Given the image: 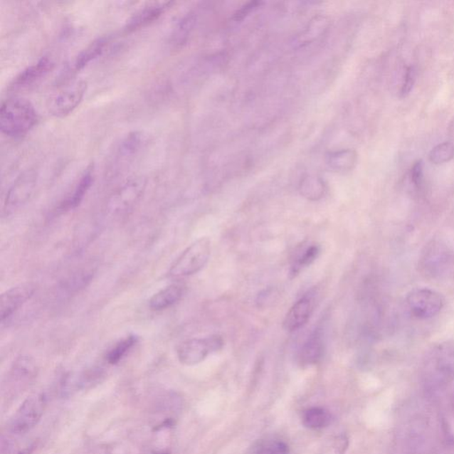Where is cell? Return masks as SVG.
Listing matches in <instances>:
<instances>
[{
    "label": "cell",
    "mask_w": 454,
    "mask_h": 454,
    "mask_svg": "<svg viewBox=\"0 0 454 454\" xmlns=\"http://www.w3.org/2000/svg\"><path fill=\"white\" fill-rule=\"evenodd\" d=\"M425 390L431 394L445 390L454 381V345L435 344L426 353L421 366Z\"/></svg>",
    "instance_id": "obj_1"
},
{
    "label": "cell",
    "mask_w": 454,
    "mask_h": 454,
    "mask_svg": "<svg viewBox=\"0 0 454 454\" xmlns=\"http://www.w3.org/2000/svg\"><path fill=\"white\" fill-rule=\"evenodd\" d=\"M412 179L416 186H420L423 180V162L418 161L413 164L412 168Z\"/></svg>",
    "instance_id": "obj_31"
},
{
    "label": "cell",
    "mask_w": 454,
    "mask_h": 454,
    "mask_svg": "<svg viewBox=\"0 0 454 454\" xmlns=\"http://www.w3.org/2000/svg\"><path fill=\"white\" fill-rule=\"evenodd\" d=\"M38 122L35 107L26 99L10 98L2 103L0 110L1 132L12 138L27 134Z\"/></svg>",
    "instance_id": "obj_2"
},
{
    "label": "cell",
    "mask_w": 454,
    "mask_h": 454,
    "mask_svg": "<svg viewBox=\"0 0 454 454\" xmlns=\"http://www.w3.org/2000/svg\"><path fill=\"white\" fill-rule=\"evenodd\" d=\"M38 175L34 170H28L18 176L6 194L4 211L6 214L19 210L31 199L37 186Z\"/></svg>",
    "instance_id": "obj_10"
},
{
    "label": "cell",
    "mask_w": 454,
    "mask_h": 454,
    "mask_svg": "<svg viewBox=\"0 0 454 454\" xmlns=\"http://www.w3.org/2000/svg\"><path fill=\"white\" fill-rule=\"evenodd\" d=\"M110 37H100L93 41L91 44L82 50L77 56L75 57L72 63L71 70L78 71L88 66L90 63L97 59L105 51L107 45L110 44Z\"/></svg>",
    "instance_id": "obj_19"
},
{
    "label": "cell",
    "mask_w": 454,
    "mask_h": 454,
    "mask_svg": "<svg viewBox=\"0 0 454 454\" xmlns=\"http://www.w3.org/2000/svg\"><path fill=\"white\" fill-rule=\"evenodd\" d=\"M183 294L184 287L182 285H171V286L157 292L150 298L149 307L154 311H162V310L171 307L181 299Z\"/></svg>",
    "instance_id": "obj_20"
},
{
    "label": "cell",
    "mask_w": 454,
    "mask_h": 454,
    "mask_svg": "<svg viewBox=\"0 0 454 454\" xmlns=\"http://www.w3.org/2000/svg\"><path fill=\"white\" fill-rule=\"evenodd\" d=\"M406 305L414 318H433L444 307V298L438 292L427 287H416L406 295Z\"/></svg>",
    "instance_id": "obj_5"
},
{
    "label": "cell",
    "mask_w": 454,
    "mask_h": 454,
    "mask_svg": "<svg viewBox=\"0 0 454 454\" xmlns=\"http://www.w3.org/2000/svg\"><path fill=\"white\" fill-rule=\"evenodd\" d=\"M86 89L88 83L82 79L68 83L50 97V113L56 117H64L73 112L84 99Z\"/></svg>",
    "instance_id": "obj_6"
},
{
    "label": "cell",
    "mask_w": 454,
    "mask_h": 454,
    "mask_svg": "<svg viewBox=\"0 0 454 454\" xmlns=\"http://www.w3.org/2000/svg\"><path fill=\"white\" fill-rule=\"evenodd\" d=\"M357 163L358 154L351 149L331 151L326 154V164L334 172H349L356 167Z\"/></svg>",
    "instance_id": "obj_18"
},
{
    "label": "cell",
    "mask_w": 454,
    "mask_h": 454,
    "mask_svg": "<svg viewBox=\"0 0 454 454\" xmlns=\"http://www.w3.org/2000/svg\"><path fill=\"white\" fill-rule=\"evenodd\" d=\"M290 450L286 443L279 439L259 440L251 446L248 454H288Z\"/></svg>",
    "instance_id": "obj_26"
},
{
    "label": "cell",
    "mask_w": 454,
    "mask_h": 454,
    "mask_svg": "<svg viewBox=\"0 0 454 454\" xmlns=\"http://www.w3.org/2000/svg\"><path fill=\"white\" fill-rule=\"evenodd\" d=\"M313 310H315V299L311 295H305L299 299L285 316L284 329L287 332H294L300 329L311 318Z\"/></svg>",
    "instance_id": "obj_14"
},
{
    "label": "cell",
    "mask_w": 454,
    "mask_h": 454,
    "mask_svg": "<svg viewBox=\"0 0 454 454\" xmlns=\"http://www.w3.org/2000/svg\"><path fill=\"white\" fill-rule=\"evenodd\" d=\"M37 286L31 283H23L10 288L1 295L0 305V316L1 322L9 320L14 312L33 297Z\"/></svg>",
    "instance_id": "obj_11"
},
{
    "label": "cell",
    "mask_w": 454,
    "mask_h": 454,
    "mask_svg": "<svg viewBox=\"0 0 454 454\" xmlns=\"http://www.w3.org/2000/svg\"><path fill=\"white\" fill-rule=\"evenodd\" d=\"M139 338L134 334L125 337V339L118 342L106 355V360L110 365H115L121 361L122 358L131 351L133 346L138 342Z\"/></svg>",
    "instance_id": "obj_27"
},
{
    "label": "cell",
    "mask_w": 454,
    "mask_h": 454,
    "mask_svg": "<svg viewBox=\"0 0 454 454\" xmlns=\"http://www.w3.org/2000/svg\"><path fill=\"white\" fill-rule=\"evenodd\" d=\"M327 184L324 179L316 175H306L299 183V192L309 201L322 199L327 193Z\"/></svg>",
    "instance_id": "obj_22"
},
{
    "label": "cell",
    "mask_w": 454,
    "mask_h": 454,
    "mask_svg": "<svg viewBox=\"0 0 454 454\" xmlns=\"http://www.w3.org/2000/svg\"><path fill=\"white\" fill-rule=\"evenodd\" d=\"M197 23V14L194 11L184 16L176 24L172 32L171 44L175 48H180L186 44L192 35Z\"/></svg>",
    "instance_id": "obj_23"
},
{
    "label": "cell",
    "mask_w": 454,
    "mask_h": 454,
    "mask_svg": "<svg viewBox=\"0 0 454 454\" xmlns=\"http://www.w3.org/2000/svg\"><path fill=\"white\" fill-rule=\"evenodd\" d=\"M53 66H55V63H53L52 58L48 56L41 58L35 63L24 68L17 75L11 83L10 88L21 90L31 88L46 78L49 72L52 71Z\"/></svg>",
    "instance_id": "obj_12"
},
{
    "label": "cell",
    "mask_w": 454,
    "mask_h": 454,
    "mask_svg": "<svg viewBox=\"0 0 454 454\" xmlns=\"http://www.w3.org/2000/svg\"><path fill=\"white\" fill-rule=\"evenodd\" d=\"M211 253V240L207 237L200 238L179 255L171 265L169 275L173 278L196 275L207 265Z\"/></svg>",
    "instance_id": "obj_3"
},
{
    "label": "cell",
    "mask_w": 454,
    "mask_h": 454,
    "mask_svg": "<svg viewBox=\"0 0 454 454\" xmlns=\"http://www.w3.org/2000/svg\"><path fill=\"white\" fill-rule=\"evenodd\" d=\"M453 253L451 248L441 240H432L424 248L420 258V268L425 276L431 278L444 275L451 266Z\"/></svg>",
    "instance_id": "obj_4"
},
{
    "label": "cell",
    "mask_w": 454,
    "mask_h": 454,
    "mask_svg": "<svg viewBox=\"0 0 454 454\" xmlns=\"http://www.w3.org/2000/svg\"><path fill=\"white\" fill-rule=\"evenodd\" d=\"M224 346L221 336L214 334L204 338H194L180 344L178 347V358L183 365L194 366L203 362L211 353L217 352Z\"/></svg>",
    "instance_id": "obj_8"
},
{
    "label": "cell",
    "mask_w": 454,
    "mask_h": 454,
    "mask_svg": "<svg viewBox=\"0 0 454 454\" xmlns=\"http://www.w3.org/2000/svg\"><path fill=\"white\" fill-rule=\"evenodd\" d=\"M320 253V248L316 244H312L311 246L304 248L292 263L290 268L292 278L299 275L305 268L311 265L319 257Z\"/></svg>",
    "instance_id": "obj_25"
},
{
    "label": "cell",
    "mask_w": 454,
    "mask_h": 454,
    "mask_svg": "<svg viewBox=\"0 0 454 454\" xmlns=\"http://www.w3.org/2000/svg\"><path fill=\"white\" fill-rule=\"evenodd\" d=\"M146 186V179L142 176L127 180L111 196L107 208L115 215L127 213L142 199Z\"/></svg>",
    "instance_id": "obj_9"
},
{
    "label": "cell",
    "mask_w": 454,
    "mask_h": 454,
    "mask_svg": "<svg viewBox=\"0 0 454 454\" xmlns=\"http://www.w3.org/2000/svg\"><path fill=\"white\" fill-rule=\"evenodd\" d=\"M36 376V365L28 357H21L14 362L13 369L11 370V384H14V387L21 388L23 385L30 383Z\"/></svg>",
    "instance_id": "obj_21"
},
{
    "label": "cell",
    "mask_w": 454,
    "mask_h": 454,
    "mask_svg": "<svg viewBox=\"0 0 454 454\" xmlns=\"http://www.w3.org/2000/svg\"><path fill=\"white\" fill-rule=\"evenodd\" d=\"M454 158V145L451 142H444L435 147L430 153V160L435 164L448 163Z\"/></svg>",
    "instance_id": "obj_28"
},
{
    "label": "cell",
    "mask_w": 454,
    "mask_h": 454,
    "mask_svg": "<svg viewBox=\"0 0 454 454\" xmlns=\"http://www.w3.org/2000/svg\"><path fill=\"white\" fill-rule=\"evenodd\" d=\"M171 1L153 2L137 11L127 21L125 26L126 32H133L147 26L167 12L173 5Z\"/></svg>",
    "instance_id": "obj_13"
},
{
    "label": "cell",
    "mask_w": 454,
    "mask_h": 454,
    "mask_svg": "<svg viewBox=\"0 0 454 454\" xmlns=\"http://www.w3.org/2000/svg\"><path fill=\"white\" fill-rule=\"evenodd\" d=\"M46 407L44 394H34L21 403L10 421V431L16 435L31 431L41 420Z\"/></svg>",
    "instance_id": "obj_7"
},
{
    "label": "cell",
    "mask_w": 454,
    "mask_h": 454,
    "mask_svg": "<svg viewBox=\"0 0 454 454\" xmlns=\"http://www.w3.org/2000/svg\"><path fill=\"white\" fill-rule=\"evenodd\" d=\"M302 424L311 430H322L329 426L332 416L329 411L322 407H312L305 411L302 417Z\"/></svg>",
    "instance_id": "obj_24"
},
{
    "label": "cell",
    "mask_w": 454,
    "mask_h": 454,
    "mask_svg": "<svg viewBox=\"0 0 454 454\" xmlns=\"http://www.w3.org/2000/svg\"><path fill=\"white\" fill-rule=\"evenodd\" d=\"M324 354V340L322 329H316L310 334L298 352V362L302 366L316 365Z\"/></svg>",
    "instance_id": "obj_15"
},
{
    "label": "cell",
    "mask_w": 454,
    "mask_h": 454,
    "mask_svg": "<svg viewBox=\"0 0 454 454\" xmlns=\"http://www.w3.org/2000/svg\"><path fill=\"white\" fill-rule=\"evenodd\" d=\"M146 143V137L142 132L130 133L122 140L115 154L114 167H118L122 163H127L143 149Z\"/></svg>",
    "instance_id": "obj_17"
},
{
    "label": "cell",
    "mask_w": 454,
    "mask_h": 454,
    "mask_svg": "<svg viewBox=\"0 0 454 454\" xmlns=\"http://www.w3.org/2000/svg\"><path fill=\"white\" fill-rule=\"evenodd\" d=\"M416 68L413 66H410L408 68H407L405 75V79H403L401 91H400V95H401L402 97H406L409 95L411 91H412L413 85L414 84H416Z\"/></svg>",
    "instance_id": "obj_29"
},
{
    "label": "cell",
    "mask_w": 454,
    "mask_h": 454,
    "mask_svg": "<svg viewBox=\"0 0 454 454\" xmlns=\"http://www.w3.org/2000/svg\"><path fill=\"white\" fill-rule=\"evenodd\" d=\"M263 2L260 1H252L245 4L243 6H241L239 10H237L233 14V19L236 21H243L244 18L250 16L251 13L255 12L262 5Z\"/></svg>",
    "instance_id": "obj_30"
},
{
    "label": "cell",
    "mask_w": 454,
    "mask_h": 454,
    "mask_svg": "<svg viewBox=\"0 0 454 454\" xmlns=\"http://www.w3.org/2000/svg\"><path fill=\"white\" fill-rule=\"evenodd\" d=\"M93 179H95V167L91 164L85 169L70 196L60 204L59 210L68 211L77 208L91 189Z\"/></svg>",
    "instance_id": "obj_16"
}]
</instances>
